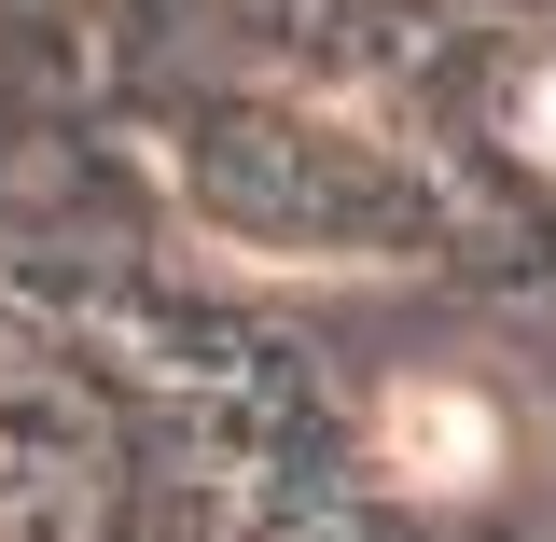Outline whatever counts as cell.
<instances>
[{
    "mask_svg": "<svg viewBox=\"0 0 556 542\" xmlns=\"http://www.w3.org/2000/svg\"><path fill=\"white\" fill-rule=\"evenodd\" d=\"M0 417H28V390H0ZM70 529H84V474L0 431V542H70Z\"/></svg>",
    "mask_w": 556,
    "mask_h": 542,
    "instance_id": "6da1fadb",
    "label": "cell"
},
{
    "mask_svg": "<svg viewBox=\"0 0 556 542\" xmlns=\"http://www.w3.org/2000/svg\"><path fill=\"white\" fill-rule=\"evenodd\" d=\"M529 139H543V153H556V84H543V98H529Z\"/></svg>",
    "mask_w": 556,
    "mask_h": 542,
    "instance_id": "7a4b0ae2",
    "label": "cell"
}]
</instances>
